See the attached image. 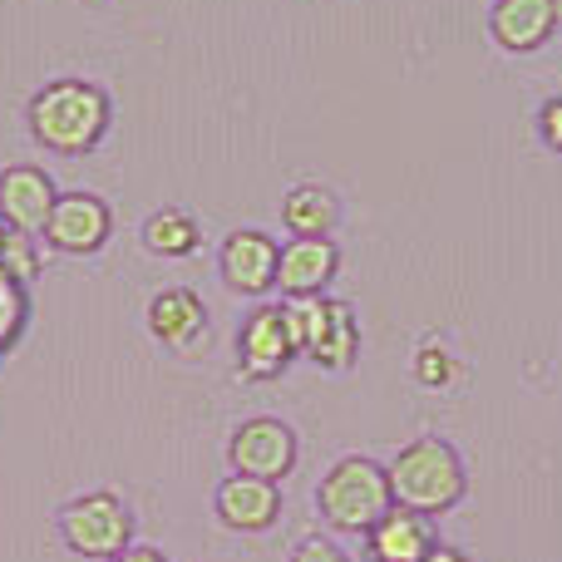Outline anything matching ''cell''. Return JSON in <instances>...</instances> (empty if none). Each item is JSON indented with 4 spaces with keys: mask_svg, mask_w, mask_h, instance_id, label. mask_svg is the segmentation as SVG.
<instances>
[{
    "mask_svg": "<svg viewBox=\"0 0 562 562\" xmlns=\"http://www.w3.org/2000/svg\"><path fill=\"white\" fill-rule=\"evenodd\" d=\"M25 119L35 144H45L49 154H94L109 134V94L89 79H49L45 89H35Z\"/></svg>",
    "mask_w": 562,
    "mask_h": 562,
    "instance_id": "obj_1",
    "label": "cell"
},
{
    "mask_svg": "<svg viewBox=\"0 0 562 562\" xmlns=\"http://www.w3.org/2000/svg\"><path fill=\"white\" fill-rule=\"evenodd\" d=\"M385 474H390V498H395L400 508H415V514H429V518L454 508L469 488L459 449L445 445V439H435V435L405 445L395 459H390Z\"/></svg>",
    "mask_w": 562,
    "mask_h": 562,
    "instance_id": "obj_2",
    "label": "cell"
},
{
    "mask_svg": "<svg viewBox=\"0 0 562 562\" xmlns=\"http://www.w3.org/2000/svg\"><path fill=\"white\" fill-rule=\"evenodd\" d=\"M316 508L336 533H370V528L395 508L385 464L360 459V454L330 464V474L321 479V488H316Z\"/></svg>",
    "mask_w": 562,
    "mask_h": 562,
    "instance_id": "obj_3",
    "label": "cell"
},
{
    "mask_svg": "<svg viewBox=\"0 0 562 562\" xmlns=\"http://www.w3.org/2000/svg\"><path fill=\"white\" fill-rule=\"evenodd\" d=\"M286 326L296 340L301 356H311L321 370H350L360 350V330H356V311L346 301L330 296H306V301H286Z\"/></svg>",
    "mask_w": 562,
    "mask_h": 562,
    "instance_id": "obj_4",
    "label": "cell"
},
{
    "mask_svg": "<svg viewBox=\"0 0 562 562\" xmlns=\"http://www.w3.org/2000/svg\"><path fill=\"white\" fill-rule=\"evenodd\" d=\"M59 538L69 543V553L79 558H119L134 543V514L119 494L99 488V494H79L59 508Z\"/></svg>",
    "mask_w": 562,
    "mask_h": 562,
    "instance_id": "obj_5",
    "label": "cell"
},
{
    "mask_svg": "<svg viewBox=\"0 0 562 562\" xmlns=\"http://www.w3.org/2000/svg\"><path fill=\"white\" fill-rule=\"evenodd\" d=\"M227 459H233V474H252V479H267V484H281V479L296 469V435H291V425H281V419L257 415L233 429Z\"/></svg>",
    "mask_w": 562,
    "mask_h": 562,
    "instance_id": "obj_6",
    "label": "cell"
},
{
    "mask_svg": "<svg viewBox=\"0 0 562 562\" xmlns=\"http://www.w3.org/2000/svg\"><path fill=\"white\" fill-rule=\"evenodd\" d=\"M109 233H114V213H109L104 198L59 193L55 213H49V223H45V233L40 237H45L55 252H65V257H89V252H99V247L109 243Z\"/></svg>",
    "mask_w": 562,
    "mask_h": 562,
    "instance_id": "obj_7",
    "label": "cell"
},
{
    "mask_svg": "<svg viewBox=\"0 0 562 562\" xmlns=\"http://www.w3.org/2000/svg\"><path fill=\"white\" fill-rule=\"evenodd\" d=\"M296 340H291L286 311L281 306H262L247 316L243 336H237V366H243L247 380H272L296 360Z\"/></svg>",
    "mask_w": 562,
    "mask_h": 562,
    "instance_id": "obj_8",
    "label": "cell"
},
{
    "mask_svg": "<svg viewBox=\"0 0 562 562\" xmlns=\"http://www.w3.org/2000/svg\"><path fill=\"white\" fill-rule=\"evenodd\" d=\"M340 252L330 237H291L277 257V291H286V301H306L336 281Z\"/></svg>",
    "mask_w": 562,
    "mask_h": 562,
    "instance_id": "obj_9",
    "label": "cell"
},
{
    "mask_svg": "<svg viewBox=\"0 0 562 562\" xmlns=\"http://www.w3.org/2000/svg\"><path fill=\"white\" fill-rule=\"evenodd\" d=\"M277 257H281V247L267 233L237 227L223 243V252H217V267H223V281L237 296H262V291L277 286Z\"/></svg>",
    "mask_w": 562,
    "mask_h": 562,
    "instance_id": "obj_10",
    "label": "cell"
},
{
    "mask_svg": "<svg viewBox=\"0 0 562 562\" xmlns=\"http://www.w3.org/2000/svg\"><path fill=\"white\" fill-rule=\"evenodd\" d=\"M55 183L45 168L35 164H15L0 173V223L15 233H45L49 213H55Z\"/></svg>",
    "mask_w": 562,
    "mask_h": 562,
    "instance_id": "obj_11",
    "label": "cell"
},
{
    "mask_svg": "<svg viewBox=\"0 0 562 562\" xmlns=\"http://www.w3.org/2000/svg\"><path fill=\"white\" fill-rule=\"evenodd\" d=\"M213 508L233 533H267V528L281 518V494H277V484H267V479L233 474L217 484Z\"/></svg>",
    "mask_w": 562,
    "mask_h": 562,
    "instance_id": "obj_12",
    "label": "cell"
},
{
    "mask_svg": "<svg viewBox=\"0 0 562 562\" xmlns=\"http://www.w3.org/2000/svg\"><path fill=\"white\" fill-rule=\"evenodd\" d=\"M148 330L168 350H193L207 330V306L193 286H164L148 301Z\"/></svg>",
    "mask_w": 562,
    "mask_h": 562,
    "instance_id": "obj_13",
    "label": "cell"
},
{
    "mask_svg": "<svg viewBox=\"0 0 562 562\" xmlns=\"http://www.w3.org/2000/svg\"><path fill=\"white\" fill-rule=\"evenodd\" d=\"M435 543H439V538H435V518L415 514V508H400V504L366 533L370 562H419Z\"/></svg>",
    "mask_w": 562,
    "mask_h": 562,
    "instance_id": "obj_14",
    "label": "cell"
},
{
    "mask_svg": "<svg viewBox=\"0 0 562 562\" xmlns=\"http://www.w3.org/2000/svg\"><path fill=\"white\" fill-rule=\"evenodd\" d=\"M558 30L553 0H498L488 15V35L508 49V55H528V49L548 45Z\"/></svg>",
    "mask_w": 562,
    "mask_h": 562,
    "instance_id": "obj_15",
    "label": "cell"
},
{
    "mask_svg": "<svg viewBox=\"0 0 562 562\" xmlns=\"http://www.w3.org/2000/svg\"><path fill=\"white\" fill-rule=\"evenodd\" d=\"M281 223L291 227V237H330L340 223V203L330 188L301 183V188H291L286 203H281Z\"/></svg>",
    "mask_w": 562,
    "mask_h": 562,
    "instance_id": "obj_16",
    "label": "cell"
},
{
    "mask_svg": "<svg viewBox=\"0 0 562 562\" xmlns=\"http://www.w3.org/2000/svg\"><path fill=\"white\" fill-rule=\"evenodd\" d=\"M144 247L154 257H193L203 247V227H198L193 213L183 207H158L144 223Z\"/></svg>",
    "mask_w": 562,
    "mask_h": 562,
    "instance_id": "obj_17",
    "label": "cell"
},
{
    "mask_svg": "<svg viewBox=\"0 0 562 562\" xmlns=\"http://www.w3.org/2000/svg\"><path fill=\"white\" fill-rule=\"evenodd\" d=\"M0 272L15 277L20 286H30V281L40 277L35 233H15V227H5V237H0Z\"/></svg>",
    "mask_w": 562,
    "mask_h": 562,
    "instance_id": "obj_18",
    "label": "cell"
},
{
    "mask_svg": "<svg viewBox=\"0 0 562 562\" xmlns=\"http://www.w3.org/2000/svg\"><path fill=\"white\" fill-rule=\"evenodd\" d=\"M20 326H25V286L0 272V350L20 336Z\"/></svg>",
    "mask_w": 562,
    "mask_h": 562,
    "instance_id": "obj_19",
    "label": "cell"
},
{
    "mask_svg": "<svg viewBox=\"0 0 562 562\" xmlns=\"http://www.w3.org/2000/svg\"><path fill=\"white\" fill-rule=\"evenodd\" d=\"M415 380H419V385H429V390H445L449 380H454V356H449L439 340L419 346V356H415Z\"/></svg>",
    "mask_w": 562,
    "mask_h": 562,
    "instance_id": "obj_20",
    "label": "cell"
},
{
    "mask_svg": "<svg viewBox=\"0 0 562 562\" xmlns=\"http://www.w3.org/2000/svg\"><path fill=\"white\" fill-rule=\"evenodd\" d=\"M538 134H543V144L553 148V154H562V94L543 104V114H538Z\"/></svg>",
    "mask_w": 562,
    "mask_h": 562,
    "instance_id": "obj_21",
    "label": "cell"
},
{
    "mask_svg": "<svg viewBox=\"0 0 562 562\" xmlns=\"http://www.w3.org/2000/svg\"><path fill=\"white\" fill-rule=\"evenodd\" d=\"M291 562H350V558L340 553L336 543H326V538H306V543L291 553Z\"/></svg>",
    "mask_w": 562,
    "mask_h": 562,
    "instance_id": "obj_22",
    "label": "cell"
},
{
    "mask_svg": "<svg viewBox=\"0 0 562 562\" xmlns=\"http://www.w3.org/2000/svg\"><path fill=\"white\" fill-rule=\"evenodd\" d=\"M109 562H168L158 548H148V543H128L119 558H109Z\"/></svg>",
    "mask_w": 562,
    "mask_h": 562,
    "instance_id": "obj_23",
    "label": "cell"
},
{
    "mask_svg": "<svg viewBox=\"0 0 562 562\" xmlns=\"http://www.w3.org/2000/svg\"><path fill=\"white\" fill-rule=\"evenodd\" d=\"M419 562H469V558H464V553H454V548H439V543H435Z\"/></svg>",
    "mask_w": 562,
    "mask_h": 562,
    "instance_id": "obj_24",
    "label": "cell"
},
{
    "mask_svg": "<svg viewBox=\"0 0 562 562\" xmlns=\"http://www.w3.org/2000/svg\"><path fill=\"white\" fill-rule=\"evenodd\" d=\"M553 5H558V25H562V0H553Z\"/></svg>",
    "mask_w": 562,
    "mask_h": 562,
    "instance_id": "obj_25",
    "label": "cell"
},
{
    "mask_svg": "<svg viewBox=\"0 0 562 562\" xmlns=\"http://www.w3.org/2000/svg\"><path fill=\"white\" fill-rule=\"evenodd\" d=\"M0 237H5V223H0Z\"/></svg>",
    "mask_w": 562,
    "mask_h": 562,
    "instance_id": "obj_26",
    "label": "cell"
}]
</instances>
